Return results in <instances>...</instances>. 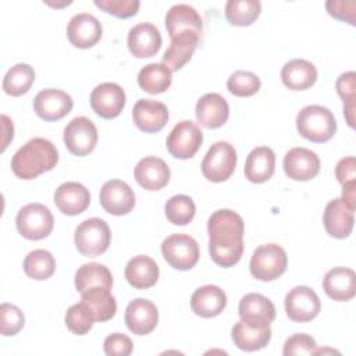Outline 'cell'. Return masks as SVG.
I'll return each instance as SVG.
<instances>
[{
    "mask_svg": "<svg viewBox=\"0 0 356 356\" xmlns=\"http://www.w3.org/2000/svg\"><path fill=\"white\" fill-rule=\"evenodd\" d=\"M75 288L83 292L92 286H103L111 289L113 275L111 271L100 263H85L75 273Z\"/></svg>",
    "mask_w": 356,
    "mask_h": 356,
    "instance_id": "obj_35",
    "label": "cell"
},
{
    "mask_svg": "<svg viewBox=\"0 0 356 356\" xmlns=\"http://www.w3.org/2000/svg\"><path fill=\"white\" fill-rule=\"evenodd\" d=\"M227 306V295L217 285H203L191 298V309L196 316L210 318L218 316Z\"/></svg>",
    "mask_w": 356,
    "mask_h": 356,
    "instance_id": "obj_28",
    "label": "cell"
},
{
    "mask_svg": "<svg viewBox=\"0 0 356 356\" xmlns=\"http://www.w3.org/2000/svg\"><path fill=\"white\" fill-rule=\"evenodd\" d=\"M337 92L343 102V115L350 128L355 127V100H356V74L353 71L343 72L335 83Z\"/></svg>",
    "mask_w": 356,
    "mask_h": 356,
    "instance_id": "obj_40",
    "label": "cell"
},
{
    "mask_svg": "<svg viewBox=\"0 0 356 356\" xmlns=\"http://www.w3.org/2000/svg\"><path fill=\"white\" fill-rule=\"evenodd\" d=\"M103 349L107 356H128L132 353L134 343L125 334L114 332L106 337Z\"/></svg>",
    "mask_w": 356,
    "mask_h": 356,
    "instance_id": "obj_46",
    "label": "cell"
},
{
    "mask_svg": "<svg viewBox=\"0 0 356 356\" xmlns=\"http://www.w3.org/2000/svg\"><path fill=\"white\" fill-rule=\"evenodd\" d=\"M261 11L259 0H229L225 3V18L234 26H248L253 24Z\"/></svg>",
    "mask_w": 356,
    "mask_h": 356,
    "instance_id": "obj_36",
    "label": "cell"
},
{
    "mask_svg": "<svg viewBox=\"0 0 356 356\" xmlns=\"http://www.w3.org/2000/svg\"><path fill=\"white\" fill-rule=\"evenodd\" d=\"M56 260L53 254L44 249H35L29 252L24 260V271L32 280H47L53 275Z\"/></svg>",
    "mask_w": 356,
    "mask_h": 356,
    "instance_id": "obj_38",
    "label": "cell"
},
{
    "mask_svg": "<svg viewBox=\"0 0 356 356\" xmlns=\"http://www.w3.org/2000/svg\"><path fill=\"white\" fill-rule=\"evenodd\" d=\"M286 266V252L277 243H267L256 248L249 263L250 274L260 281L277 280L285 273Z\"/></svg>",
    "mask_w": 356,
    "mask_h": 356,
    "instance_id": "obj_5",
    "label": "cell"
},
{
    "mask_svg": "<svg viewBox=\"0 0 356 356\" xmlns=\"http://www.w3.org/2000/svg\"><path fill=\"white\" fill-rule=\"evenodd\" d=\"M284 85L292 90H306L317 81V70L314 64L303 58H293L284 64L281 70Z\"/></svg>",
    "mask_w": 356,
    "mask_h": 356,
    "instance_id": "obj_32",
    "label": "cell"
},
{
    "mask_svg": "<svg viewBox=\"0 0 356 356\" xmlns=\"http://www.w3.org/2000/svg\"><path fill=\"white\" fill-rule=\"evenodd\" d=\"M1 121H3V146H1V150H4L8 145V142L13 139L14 136V127H13V121L7 117V115H1Z\"/></svg>",
    "mask_w": 356,
    "mask_h": 356,
    "instance_id": "obj_50",
    "label": "cell"
},
{
    "mask_svg": "<svg viewBox=\"0 0 356 356\" xmlns=\"http://www.w3.org/2000/svg\"><path fill=\"white\" fill-rule=\"evenodd\" d=\"M238 313L241 318L271 324L275 318L274 303L261 293H248L239 300Z\"/></svg>",
    "mask_w": 356,
    "mask_h": 356,
    "instance_id": "obj_33",
    "label": "cell"
},
{
    "mask_svg": "<svg viewBox=\"0 0 356 356\" xmlns=\"http://www.w3.org/2000/svg\"><path fill=\"white\" fill-rule=\"evenodd\" d=\"M335 177L341 185L356 181V160L353 156L343 157L337 163Z\"/></svg>",
    "mask_w": 356,
    "mask_h": 356,
    "instance_id": "obj_48",
    "label": "cell"
},
{
    "mask_svg": "<svg viewBox=\"0 0 356 356\" xmlns=\"http://www.w3.org/2000/svg\"><path fill=\"white\" fill-rule=\"evenodd\" d=\"M125 100L124 89L114 82H103L90 93V106L93 111L106 120L120 115L125 106Z\"/></svg>",
    "mask_w": 356,
    "mask_h": 356,
    "instance_id": "obj_12",
    "label": "cell"
},
{
    "mask_svg": "<svg viewBox=\"0 0 356 356\" xmlns=\"http://www.w3.org/2000/svg\"><path fill=\"white\" fill-rule=\"evenodd\" d=\"M165 261L177 270H191L199 260V245L188 234H172L161 243Z\"/></svg>",
    "mask_w": 356,
    "mask_h": 356,
    "instance_id": "obj_8",
    "label": "cell"
},
{
    "mask_svg": "<svg viewBox=\"0 0 356 356\" xmlns=\"http://www.w3.org/2000/svg\"><path fill=\"white\" fill-rule=\"evenodd\" d=\"M95 6L117 18H129L138 13L140 1L139 0H95Z\"/></svg>",
    "mask_w": 356,
    "mask_h": 356,
    "instance_id": "obj_44",
    "label": "cell"
},
{
    "mask_svg": "<svg viewBox=\"0 0 356 356\" xmlns=\"http://www.w3.org/2000/svg\"><path fill=\"white\" fill-rule=\"evenodd\" d=\"M54 203L63 214L78 216L89 207L90 193L85 185L75 181H68L56 189Z\"/></svg>",
    "mask_w": 356,
    "mask_h": 356,
    "instance_id": "obj_22",
    "label": "cell"
},
{
    "mask_svg": "<svg viewBox=\"0 0 356 356\" xmlns=\"http://www.w3.org/2000/svg\"><path fill=\"white\" fill-rule=\"evenodd\" d=\"M64 143L74 156H86L92 153L97 143V128L86 117L72 118L64 128Z\"/></svg>",
    "mask_w": 356,
    "mask_h": 356,
    "instance_id": "obj_10",
    "label": "cell"
},
{
    "mask_svg": "<svg viewBox=\"0 0 356 356\" xmlns=\"http://www.w3.org/2000/svg\"><path fill=\"white\" fill-rule=\"evenodd\" d=\"M275 170V154L267 146L254 147L245 161V177L253 184L268 181Z\"/></svg>",
    "mask_w": 356,
    "mask_h": 356,
    "instance_id": "obj_31",
    "label": "cell"
},
{
    "mask_svg": "<svg viewBox=\"0 0 356 356\" xmlns=\"http://www.w3.org/2000/svg\"><path fill=\"white\" fill-rule=\"evenodd\" d=\"M25 324V317L21 309L11 303H1L0 306V332L4 337L18 334Z\"/></svg>",
    "mask_w": 356,
    "mask_h": 356,
    "instance_id": "obj_43",
    "label": "cell"
},
{
    "mask_svg": "<svg viewBox=\"0 0 356 356\" xmlns=\"http://www.w3.org/2000/svg\"><path fill=\"white\" fill-rule=\"evenodd\" d=\"M35 81V71L29 64L18 63L13 65L3 79V90L10 96L25 95Z\"/></svg>",
    "mask_w": 356,
    "mask_h": 356,
    "instance_id": "obj_37",
    "label": "cell"
},
{
    "mask_svg": "<svg viewBox=\"0 0 356 356\" xmlns=\"http://www.w3.org/2000/svg\"><path fill=\"white\" fill-rule=\"evenodd\" d=\"M317 348L316 339L307 334H293L291 335L285 343L282 353L285 356H293V355H313Z\"/></svg>",
    "mask_w": 356,
    "mask_h": 356,
    "instance_id": "obj_45",
    "label": "cell"
},
{
    "mask_svg": "<svg viewBox=\"0 0 356 356\" xmlns=\"http://www.w3.org/2000/svg\"><path fill=\"white\" fill-rule=\"evenodd\" d=\"M127 43L134 57H152L157 54L161 47V33L156 25L150 22H140L129 29Z\"/></svg>",
    "mask_w": 356,
    "mask_h": 356,
    "instance_id": "obj_20",
    "label": "cell"
},
{
    "mask_svg": "<svg viewBox=\"0 0 356 356\" xmlns=\"http://www.w3.org/2000/svg\"><path fill=\"white\" fill-rule=\"evenodd\" d=\"M47 4H50V6H53V7H61V6H68V4H71V1H64V3H51V1H46Z\"/></svg>",
    "mask_w": 356,
    "mask_h": 356,
    "instance_id": "obj_51",
    "label": "cell"
},
{
    "mask_svg": "<svg viewBox=\"0 0 356 356\" xmlns=\"http://www.w3.org/2000/svg\"><path fill=\"white\" fill-rule=\"evenodd\" d=\"M124 318L128 330L132 334L147 335L159 323V310L153 302L138 298L128 303Z\"/></svg>",
    "mask_w": 356,
    "mask_h": 356,
    "instance_id": "obj_18",
    "label": "cell"
},
{
    "mask_svg": "<svg viewBox=\"0 0 356 356\" xmlns=\"http://www.w3.org/2000/svg\"><path fill=\"white\" fill-rule=\"evenodd\" d=\"M134 175L142 188L147 191H159L168 184L171 172L163 159L147 156L138 161Z\"/></svg>",
    "mask_w": 356,
    "mask_h": 356,
    "instance_id": "obj_24",
    "label": "cell"
},
{
    "mask_svg": "<svg viewBox=\"0 0 356 356\" xmlns=\"http://www.w3.org/2000/svg\"><path fill=\"white\" fill-rule=\"evenodd\" d=\"M323 289L337 302H348L356 295V274L348 267H334L323 278Z\"/></svg>",
    "mask_w": 356,
    "mask_h": 356,
    "instance_id": "obj_25",
    "label": "cell"
},
{
    "mask_svg": "<svg viewBox=\"0 0 356 356\" xmlns=\"http://www.w3.org/2000/svg\"><path fill=\"white\" fill-rule=\"evenodd\" d=\"M135 125L147 134L159 132L168 121L167 106L153 99H139L132 108Z\"/></svg>",
    "mask_w": 356,
    "mask_h": 356,
    "instance_id": "obj_21",
    "label": "cell"
},
{
    "mask_svg": "<svg viewBox=\"0 0 356 356\" xmlns=\"http://www.w3.org/2000/svg\"><path fill=\"white\" fill-rule=\"evenodd\" d=\"M81 303L95 321H108L115 316L117 302L108 288L92 286L81 292Z\"/></svg>",
    "mask_w": 356,
    "mask_h": 356,
    "instance_id": "obj_26",
    "label": "cell"
},
{
    "mask_svg": "<svg viewBox=\"0 0 356 356\" xmlns=\"http://www.w3.org/2000/svg\"><path fill=\"white\" fill-rule=\"evenodd\" d=\"M165 28L170 38L181 32H195L202 33L203 22L200 14L189 4H174L165 14Z\"/></svg>",
    "mask_w": 356,
    "mask_h": 356,
    "instance_id": "obj_29",
    "label": "cell"
},
{
    "mask_svg": "<svg viewBox=\"0 0 356 356\" xmlns=\"http://www.w3.org/2000/svg\"><path fill=\"white\" fill-rule=\"evenodd\" d=\"M203 142L200 128L191 120L179 121L167 136V150L175 159L186 160L196 154Z\"/></svg>",
    "mask_w": 356,
    "mask_h": 356,
    "instance_id": "obj_9",
    "label": "cell"
},
{
    "mask_svg": "<svg viewBox=\"0 0 356 356\" xmlns=\"http://www.w3.org/2000/svg\"><path fill=\"white\" fill-rule=\"evenodd\" d=\"M261 86L260 78L250 71H235L229 75L227 81V88L229 93L238 97L253 96L259 92Z\"/></svg>",
    "mask_w": 356,
    "mask_h": 356,
    "instance_id": "obj_41",
    "label": "cell"
},
{
    "mask_svg": "<svg viewBox=\"0 0 356 356\" xmlns=\"http://www.w3.org/2000/svg\"><path fill=\"white\" fill-rule=\"evenodd\" d=\"M321 302L317 293L306 286L298 285L285 296V312L289 320L295 323H307L318 316Z\"/></svg>",
    "mask_w": 356,
    "mask_h": 356,
    "instance_id": "obj_11",
    "label": "cell"
},
{
    "mask_svg": "<svg viewBox=\"0 0 356 356\" xmlns=\"http://www.w3.org/2000/svg\"><path fill=\"white\" fill-rule=\"evenodd\" d=\"M18 232L31 241H39L51 232L54 218L49 207L42 203H29L21 207L15 217Z\"/></svg>",
    "mask_w": 356,
    "mask_h": 356,
    "instance_id": "obj_6",
    "label": "cell"
},
{
    "mask_svg": "<svg viewBox=\"0 0 356 356\" xmlns=\"http://www.w3.org/2000/svg\"><path fill=\"white\" fill-rule=\"evenodd\" d=\"M352 210L356 209V181L342 185V197H341Z\"/></svg>",
    "mask_w": 356,
    "mask_h": 356,
    "instance_id": "obj_49",
    "label": "cell"
},
{
    "mask_svg": "<svg viewBox=\"0 0 356 356\" xmlns=\"http://www.w3.org/2000/svg\"><path fill=\"white\" fill-rule=\"evenodd\" d=\"M284 171L295 181L313 179L320 171L318 156L306 147H292L284 156Z\"/></svg>",
    "mask_w": 356,
    "mask_h": 356,
    "instance_id": "obj_17",
    "label": "cell"
},
{
    "mask_svg": "<svg viewBox=\"0 0 356 356\" xmlns=\"http://www.w3.org/2000/svg\"><path fill=\"white\" fill-rule=\"evenodd\" d=\"M72 97L60 89H43L33 99V110L44 121H58L72 110Z\"/></svg>",
    "mask_w": 356,
    "mask_h": 356,
    "instance_id": "obj_15",
    "label": "cell"
},
{
    "mask_svg": "<svg viewBox=\"0 0 356 356\" xmlns=\"http://www.w3.org/2000/svg\"><path fill=\"white\" fill-rule=\"evenodd\" d=\"M99 200L104 211L113 216L128 214L135 206L134 191L121 179L106 181L100 189Z\"/></svg>",
    "mask_w": 356,
    "mask_h": 356,
    "instance_id": "obj_14",
    "label": "cell"
},
{
    "mask_svg": "<svg viewBox=\"0 0 356 356\" xmlns=\"http://www.w3.org/2000/svg\"><path fill=\"white\" fill-rule=\"evenodd\" d=\"M325 8L328 14L339 21L349 22L350 25H355L356 22V3L353 0L343 1V0H328L325 3Z\"/></svg>",
    "mask_w": 356,
    "mask_h": 356,
    "instance_id": "obj_47",
    "label": "cell"
},
{
    "mask_svg": "<svg viewBox=\"0 0 356 356\" xmlns=\"http://www.w3.org/2000/svg\"><path fill=\"white\" fill-rule=\"evenodd\" d=\"M58 161L56 146L44 138H33L21 146L11 159V170L21 179H33L50 171Z\"/></svg>",
    "mask_w": 356,
    "mask_h": 356,
    "instance_id": "obj_2",
    "label": "cell"
},
{
    "mask_svg": "<svg viewBox=\"0 0 356 356\" xmlns=\"http://www.w3.org/2000/svg\"><path fill=\"white\" fill-rule=\"evenodd\" d=\"M64 321H65L67 328L75 335L88 334L95 323V320L92 318V316L89 314V312L85 309V306L81 302L72 305L67 310Z\"/></svg>",
    "mask_w": 356,
    "mask_h": 356,
    "instance_id": "obj_42",
    "label": "cell"
},
{
    "mask_svg": "<svg viewBox=\"0 0 356 356\" xmlns=\"http://www.w3.org/2000/svg\"><path fill=\"white\" fill-rule=\"evenodd\" d=\"M200 35L195 32H181L171 38V43L163 54L161 63L170 68V71L181 70L192 57L196 50Z\"/></svg>",
    "mask_w": 356,
    "mask_h": 356,
    "instance_id": "obj_27",
    "label": "cell"
},
{
    "mask_svg": "<svg viewBox=\"0 0 356 356\" xmlns=\"http://www.w3.org/2000/svg\"><path fill=\"white\" fill-rule=\"evenodd\" d=\"M298 132L307 140L323 143L337 132V121L332 111L324 106H305L296 115Z\"/></svg>",
    "mask_w": 356,
    "mask_h": 356,
    "instance_id": "obj_3",
    "label": "cell"
},
{
    "mask_svg": "<svg viewBox=\"0 0 356 356\" xmlns=\"http://www.w3.org/2000/svg\"><path fill=\"white\" fill-rule=\"evenodd\" d=\"M355 210H352L341 197L330 200L323 213V224L328 235L337 239L348 238L353 229Z\"/></svg>",
    "mask_w": 356,
    "mask_h": 356,
    "instance_id": "obj_19",
    "label": "cell"
},
{
    "mask_svg": "<svg viewBox=\"0 0 356 356\" xmlns=\"http://www.w3.org/2000/svg\"><path fill=\"white\" fill-rule=\"evenodd\" d=\"M236 160L235 147L225 140H218L207 150L200 165L202 172L204 178L211 182L227 181L234 174Z\"/></svg>",
    "mask_w": 356,
    "mask_h": 356,
    "instance_id": "obj_7",
    "label": "cell"
},
{
    "mask_svg": "<svg viewBox=\"0 0 356 356\" xmlns=\"http://www.w3.org/2000/svg\"><path fill=\"white\" fill-rule=\"evenodd\" d=\"M234 345L245 352H254L268 345L271 327L267 323H257L241 318L231 331Z\"/></svg>",
    "mask_w": 356,
    "mask_h": 356,
    "instance_id": "obj_13",
    "label": "cell"
},
{
    "mask_svg": "<svg viewBox=\"0 0 356 356\" xmlns=\"http://www.w3.org/2000/svg\"><path fill=\"white\" fill-rule=\"evenodd\" d=\"M209 252L213 261L221 267H232L243 253L245 222L229 209L214 211L207 221Z\"/></svg>",
    "mask_w": 356,
    "mask_h": 356,
    "instance_id": "obj_1",
    "label": "cell"
},
{
    "mask_svg": "<svg viewBox=\"0 0 356 356\" xmlns=\"http://www.w3.org/2000/svg\"><path fill=\"white\" fill-rule=\"evenodd\" d=\"M167 220L174 225L189 224L196 213L195 202L186 195H175L170 197L164 206Z\"/></svg>",
    "mask_w": 356,
    "mask_h": 356,
    "instance_id": "obj_39",
    "label": "cell"
},
{
    "mask_svg": "<svg viewBox=\"0 0 356 356\" xmlns=\"http://www.w3.org/2000/svg\"><path fill=\"white\" fill-rule=\"evenodd\" d=\"M172 82V72L163 63H150L138 74V85L150 95L165 92Z\"/></svg>",
    "mask_w": 356,
    "mask_h": 356,
    "instance_id": "obj_34",
    "label": "cell"
},
{
    "mask_svg": "<svg viewBox=\"0 0 356 356\" xmlns=\"http://www.w3.org/2000/svg\"><path fill=\"white\" fill-rule=\"evenodd\" d=\"M196 120L209 129L222 127L229 117V106L218 93H206L196 103Z\"/></svg>",
    "mask_w": 356,
    "mask_h": 356,
    "instance_id": "obj_23",
    "label": "cell"
},
{
    "mask_svg": "<svg viewBox=\"0 0 356 356\" xmlns=\"http://www.w3.org/2000/svg\"><path fill=\"white\" fill-rule=\"evenodd\" d=\"M103 28L100 21L89 13L75 14L67 26V38L78 49L93 47L102 38Z\"/></svg>",
    "mask_w": 356,
    "mask_h": 356,
    "instance_id": "obj_16",
    "label": "cell"
},
{
    "mask_svg": "<svg viewBox=\"0 0 356 356\" xmlns=\"http://www.w3.org/2000/svg\"><path fill=\"white\" fill-rule=\"evenodd\" d=\"M124 274L129 285L134 288L147 289L157 282L160 270L152 257L146 254H138L127 263Z\"/></svg>",
    "mask_w": 356,
    "mask_h": 356,
    "instance_id": "obj_30",
    "label": "cell"
},
{
    "mask_svg": "<svg viewBox=\"0 0 356 356\" xmlns=\"http://www.w3.org/2000/svg\"><path fill=\"white\" fill-rule=\"evenodd\" d=\"M74 242L81 254L96 257L108 249L111 242V231L104 220L92 217L82 221L75 228Z\"/></svg>",
    "mask_w": 356,
    "mask_h": 356,
    "instance_id": "obj_4",
    "label": "cell"
}]
</instances>
